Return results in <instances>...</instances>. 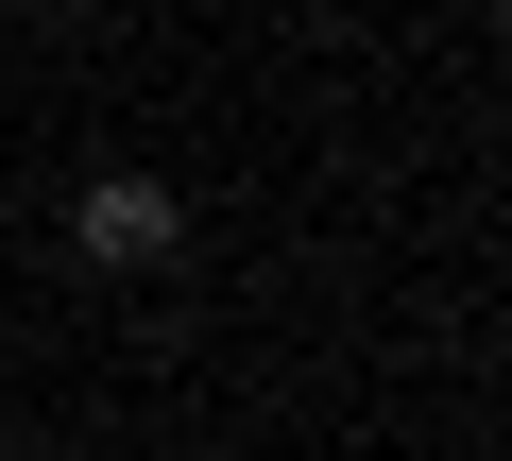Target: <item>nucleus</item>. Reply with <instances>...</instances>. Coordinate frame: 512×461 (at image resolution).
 <instances>
[{
    "mask_svg": "<svg viewBox=\"0 0 512 461\" xmlns=\"http://www.w3.org/2000/svg\"><path fill=\"white\" fill-rule=\"evenodd\" d=\"M86 257H103V274H154V257H171V188H154V171H103V188H86Z\"/></svg>",
    "mask_w": 512,
    "mask_h": 461,
    "instance_id": "1",
    "label": "nucleus"
}]
</instances>
